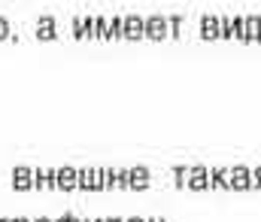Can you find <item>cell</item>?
<instances>
[{
  "instance_id": "obj_5",
  "label": "cell",
  "mask_w": 261,
  "mask_h": 222,
  "mask_svg": "<svg viewBox=\"0 0 261 222\" xmlns=\"http://www.w3.org/2000/svg\"><path fill=\"white\" fill-rule=\"evenodd\" d=\"M12 222H31V219H24V216H18V219H12Z\"/></svg>"
},
{
  "instance_id": "obj_1",
  "label": "cell",
  "mask_w": 261,
  "mask_h": 222,
  "mask_svg": "<svg viewBox=\"0 0 261 222\" xmlns=\"http://www.w3.org/2000/svg\"><path fill=\"white\" fill-rule=\"evenodd\" d=\"M12 186H15V189H34V170L24 167V164H18V167L12 170Z\"/></svg>"
},
{
  "instance_id": "obj_7",
  "label": "cell",
  "mask_w": 261,
  "mask_h": 222,
  "mask_svg": "<svg viewBox=\"0 0 261 222\" xmlns=\"http://www.w3.org/2000/svg\"><path fill=\"white\" fill-rule=\"evenodd\" d=\"M0 222H12V219H0Z\"/></svg>"
},
{
  "instance_id": "obj_2",
  "label": "cell",
  "mask_w": 261,
  "mask_h": 222,
  "mask_svg": "<svg viewBox=\"0 0 261 222\" xmlns=\"http://www.w3.org/2000/svg\"><path fill=\"white\" fill-rule=\"evenodd\" d=\"M37 37H40V40H49V37H55V21H52L49 15H43V18L37 21Z\"/></svg>"
},
{
  "instance_id": "obj_6",
  "label": "cell",
  "mask_w": 261,
  "mask_h": 222,
  "mask_svg": "<svg viewBox=\"0 0 261 222\" xmlns=\"http://www.w3.org/2000/svg\"><path fill=\"white\" fill-rule=\"evenodd\" d=\"M34 222H52V219H34Z\"/></svg>"
},
{
  "instance_id": "obj_3",
  "label": "cell",
  "mask_w": 261,
  "mask_h": 222,
  "mask_svg": "<svg viewBox=\"0 0 261 222\" xmlns=\"http://www.w3.org/2000/svg\"><path fill=\"white\" fill-rule=\"evenodd\" d=\"M73 183H76V170H73V167H61V170H58V186H61V189H70Z\"/></svg>"
},
{
  "instance_id": "obj_4",
  "label": "cell",
  "mask_w": 261,
  "mask_h": 222,
  "mask_svg": "<svg viewBox=\"0 0 261 222\" xmlns=\"http://www.w3.org/2000/svg\"><path fill=\"white\" fill-rule=\"evenodd\" d=\"M9 37H12V28H9V21L0 15V43H3V40H9Z\"/></svg>"
}]
</instances>
